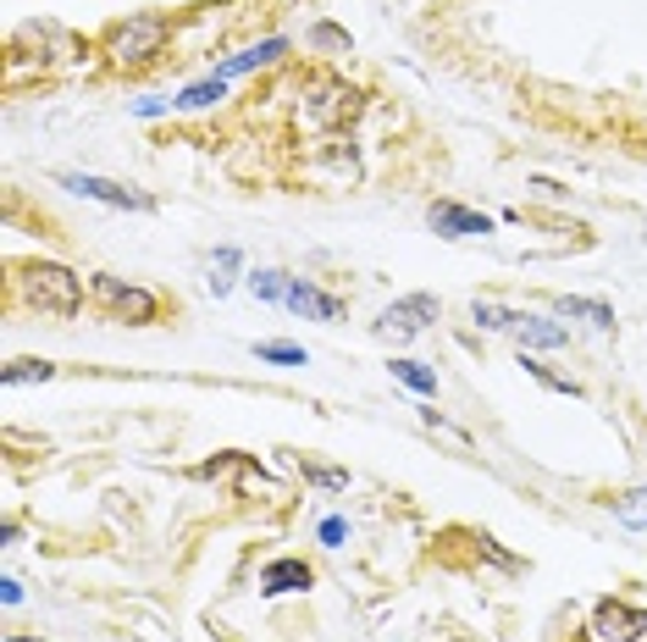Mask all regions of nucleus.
<instances>
[{
    "mask_svg": "<svg viewBox=\"0 0 647 642\" xmlns=\"http://www.w3.org/2000/svg\"><path fill=\"white\" fill-rule=\"evenodd\" d=\"M255 354L272 360V366H305V349L300 343H255Z\"/></svg>",
    "mask_w": 647,
    "mask_h": 642,
    "instance_id": "obj_23",
    "label": "nucleus"
},
{
    "mask_svg": "<svg viewBox=\"0 0 647 642\" xmlns=\"http://www.w3.org/2000/svg\"><path fill=\"white\" fill-rule=\"evenodd\" d=\"M161 45H166V17H156V11L128 17V22H117L106 33V56L117 67H145L150 56H161Z\"/></svg>",
    "mask_w": 647,
    "mask_h": 642,
    "instance_id": "obj_3",
    "label": "nucleus"
},
{
    "mask_svg": "<svg viewBox=\"0 0 647 642\" xmlns=\"http://www.w3.org/2000/svg\"><path fill=\"white\" fill-rule=\"evenodd\" d=\"M427 222H432L443 239H482V233H492V216L460 205V200H432V205H427Z\"/></svg>",
    "mask_w": 647,
    "mask_h": 642,
    "instance_id": "obj_8",
    "label": "nucleus"
},
{
    "mask_svg": "<svg viewBox=\"0 0 647 642\" xmlns=\"http://www.w3.org/2000/svg\"><path fill=\"white\" fill-rule=\"evenodd\" d=\"M222 95H227V78H205V84L183 89V95H177V106H183V111H199V106H216Z\"/></svg>",
    "mask_w": 647,
    "mask_h": 642,
    "instance_id": "obj_17",
    "label": "nucleus"
},
{
    "mask_svg": "<svg viewBox=\"0 0 647 642\" xmlns=\"http://www.w3.org/2000/svg\"><path fill=\"white\" fill-rule=\"evenodd\" d=\"M134 111H139V117H161V111H166V100H139Z\"/></svg>",
    "mask_w": 647,
    "mask_h": 642,
    "instance_id": "obj_27",
    "label": "nucleus"
},
{
    "mask_svg": "<svg viewBox=\"0 0 647 642\" xmlns=\"http://www.w3.org/2000/svg\"><path fill=\"white\" fill-rule=\"evenodd\" d=\"M471 317H477L482 332H509V317H514V311H503V305H492V300H477Z\"/></svg>",
    "mask_w": 647,
    "mask_h": 642,
    "instance_id": "obj_22",
    "label": "nucleus"
},
{
    "mask_svg": "<svg viewBox=\"0 0 647 642\" xmlns=\"http://www.w3.org/2000/svg\"><path fill=\"white\" fill-rule=\"evenodd\" d=\"M316 576H311V565L305 560H272L266 571H261V593L266 599H283V593H305Z\"/></svg>",
    "mask_w": 647,
    "mask_h": 642,
    "instance_id": "obj_11",
    "label": "nucleus"
},
{
    "mask_svg": "<svg viewBox=\"0 0 647 642\" xmlns=\"http://www.w3.org/2000/svg\"><path fill=\"white\" fill-rule=\"evenodd\" d=\"M233 272H238V250H233V244H222V250H216V261H210V294H216V300L233 289Z\"/></svg>",
    "mask_w": 647,
    "mask_h": 642,
    "instance_id": "obj_18",
    "label": "nucleus"
},
{
    "mask_svg": "<svg viewBox=\"0 0 647 642\" xmlns=\"http://www.w3.org/2000/svg\"><path fill=\"white\" fill-rule=\"evenodd\" d=\"M305 39H311L316 50H332V56H349V50H354V39H349V33H343L337 22H316V28H311Z\"/></svg>",
    "mask_w": 647,
    "mask_h": 642,
    "instance_id": "obj_20",
    "label": "nucleus"
},
{
    "mask_svg": "<svg viewBox=\"0 0 647 642\" xmlns=\"http://www.w3.org/2000/svg\"><path fill=\"white\" fill-rule=\"evenodd\" d=\"M343 537H349V526H343L337 515H326V521H322V543H326V548H343Z\"/></svg>",
    "mask_w": 647,
    "mask_h": 642,
    "instance_id": "obj_25",
    "label": "nucleus"
},
{
    "mask_svg": "<svg viewBox=\"0 0 647 642\" xmlns=\"http://www.w3.org/2000/svg\"><path fill=\"white\" fill-rule=\"evenodd\" d=\"M283 305H288L294 317H311V321H337V317H343V300H337V294H322V289H316V283H305V278H288Z\"/></svg>",
    "mask_w": 647,
    "mask_h": 642,
    "instance_id": "obj_10",
    "label": "nucleus"
},
{
    "mask_svg": "<svg viewBox=\"0 0 647 642\" xmlns=\"http://www.w3.org/2000/svg\"><path fill=\"white\" fill-rule=\"evenodd\" d=\"M300 471L316 481V487H349V471H332V466H311V460H300Z\"/></svg>",
    "mask_w": 647,
    "mask_h": 642,
    "instance_id": "obj_24",
    "label": "nucleus"
},
{
    "mask_svg": "<svg viewBox=\"0 0 647 642\" xmlns=\"http://www.w3.org/2000/svg\"><path fill=\"white\" fill-rule=\"evenodd\" d=\"M17 294H22L33 311L61 317V321H72L84 311V283H78V272H67V266H56V261H28V266H17Z\"/></svg>",
    "mask_w": 647,
    "mask_h": 642,
    "instance_id": "obj_1",
    "label": "nucleus"
},
{
    "mask_svg": "<svg viewBox=\"0 0 647 642\" xmlns=\"http://www.w3.org/2000/svg\"><path fill=\"white\" fill-rule=\"evenodd\" d=\"M587 638L592 642H643L647 638V610H631L620 599H604L587 621Z\"/></svg>",
    "mask_w": 647,
    "mask_h": 642,
    "instance_id": "obj_6",
    "label": "nucleus"
},
{
    "mask_svg": "<svg viewBox=\"0 0 647 642\" xmlns=\"http://www.w3.org/2000/svg\"><path fill=\"white\" fill-rule=\"evenodd\" d=\"M520 366H526V371H531V377H537L542 388H553V393H570V399H581V382H570V377H559V371H548L542 360H531V354H526Z\"/></svg>",
    "mask_w": 647,
    "mask_h": 642,
    "instance_id": "obj_21",
    "label": "nucleus"
},
{
    "mask_svg": "<svg viewBox=\"0 0 647 642\" xmlns=\"http://www.w3.org/2000/svg\"><path fill=\"white\" fill-rule=\"evenodd\" d=\"M559 317H576V321H587V327H598V332H609V327H615V311H609L604 300H576V294H565V300H559Z\"/></svg>",
    "mask_w": 647,
    "mask_h": 642,
    "instance_id": "obj_13",
    "label": "nucleus"
},
{
    "mask_svg": "<svg viewBox=\"0 0 647 642\" xmlns=\"http://www.w3.org/2000/svg\"><path fill=\"white\" fill-rule=\"evenodd\" d=\"M509 338L520 349H565L570 343V327H559V321H548V317H531V311H514L509 317Z\"/></svg>",
    "mask_w": 647,
    "mask_h": 642,
    "instance_id": "obj_9",
    "label": "nucleus"
},
{
    "mask_svg": "<svg viewBox=\"0 0 647 642\" xmlns=\"http://www.w3.org/2000/svg\"><path fill=\"white\" fill-rule=\"evenodd\" d=\"M388 371H393L404 388H415V393H438V371H427L421 360H393Z\"/></svg>",
    "mask_w": 647,
    "mask_h": 642,
    "instance_id": "obj_16",
    "label": "nucleus"
},
{
    "mask_svg": "<svg viewBox=\"0 0 647 642\" xmlns=\"http://www.w3.org/2000/svg\"><path fill=\"white\" fill-rule=\"evenodd\" d=\"M288 50V39H266V45H255V50H238L233 61H222V72L216 78H233V72H249V67H266V61H277Z\"/></svg>",
    "mask_w": 647,
    "mask_h": 642,
    "instance_id": "obj_12",
    "label": "nucleus"
},
{
    "mask_svg": "<svg viewBox=\"0 0 647 642\" xmlns=\"http://www.w3.org/2000/svg\"><path fill=\"white\" fill-rule=\"evenodd\" d=\"M61 188H72L84 200H100V205H117V211H156L150 194H139L128 183H111V177H95V172H61Z\"/></svg>",
    "mask_w": 647,
    "mask_h": 642,
    "instance_id": "obj_7",
    "label": "nucleus"
},
{
    "mask_svg": "<svg viewBox=\"0 0 647 642\" xmlns=\"http://www.w3.org/2000/svg\"><path fill=\"white\" fill-rule=\"evenodd\" d=\"M0 599H6V604H22V582L6 576V582H0Z\"/></svg>",
    "mask_w": 647,
    "mask_h": 642,
    "instance_id": "obj_26",
    "label": "nucleus"
},
{
    "mask_svg": "<svg viewBox=\"0 0 647 642\" xmlns=\"http://www.w3.org/2000/svg\"><path fill=\"white\" fill-rule=\"evenodd\" d=\"M354 111H360V95H354L343 78H316V84H305L294 123H300V128H311V134H326V128L354 123Z\"/></svg>",
    "mask_w": 647,
    "mask_h": 642,
    "instance_id": "obj_2",
    "label": "nucleus"
},
{
    "mask_svg": "<svg viewBox=\"0 0 647 642\" xmlns=\"http://www.w3.org/2000/svg\"><path fill=\"white\" fill-rule=\"evenodd\" d=\"M615 521L631 532H647V487H631L626 498H615Z\"/></svg>",
    "mask_w": 647,
    "mask_h": 642,
    "instance_id": "obj_14",
    "label": "nucleus"
},
{
    "mask_svg": "<svg viewBox=\"0 0 647 642\" xmlns=\"http://www.w3.org/2000/svg\"><path fill=\"white\" fill-rule=\"evenodd\" d=\"M56 377V366L50 360H11L6 371H0V382L6 388H17V382H50Z\"/></svg>",
    "mask_w": 647,
    "mask_h": 642,
    "instance_id": "obj_15",
    "label": "nucleus"
},
{
    "mask_svg": "<svg viewBox=\"0 0 647 642\" xmlns=\"http://www.w3.org/2000/svg\"><path fill=\"white\" fill-rule=\"evenodd\" d=\"M249 294H255L261 305H283L288 278H283V272H249Z\"/></svg>",
    "mask_w": 647,
    "mask_h": 642,
    "instance_id": "obj_19",
    "label": "nucleus"
},
{
    "mask_svg": "<svg viewBox=\"0 0 647 642\" xmlns=\"http://www.w3.org/2000/svg\"><path fill=\"white\" fill-rule=\"evenodd\" d=\"M6 642H39V638H6Z\"/></svg>",
    "mask_w": 647,
    "mask_h": 642,
    "instance_id": "obj_28",
    "label": "nucleus"
},
{
    "mask_svg": "<svg viewBox=\"0 0 647 642\" xmlns=\"http://www.w3.org/2000/svg\"><path fill=\"white\" fill-rule=\"evenodd\" d=\"M438 311H443V305H438L432 294H404V300H393L382 317L371 321V332H376L382 343H410V338H421V332L438 321Z\"/></svg>",
    "mask_w": 647,
    "mask_h": 642,
    "instance_id": "obj_5",
    "label": "nucleus"
},
{
    "mask_svg": "<svg viewBox=\"0 0 647 642\" xmlns=\"http://www.w3.org/2000/svg\"><path fill=\"white\" fill-rule=\"evenodd\" d=\"M89 294L100 300V311L117 321H128V327H145V321L161 317V300L150 294V289H139V283H122V278H89Z\"/></svg>",
    "mask_w": 647,
    "mask_h": 642,
    "instance_id": "obj_4",
    "label": "nucleus"
}]
</instances>
